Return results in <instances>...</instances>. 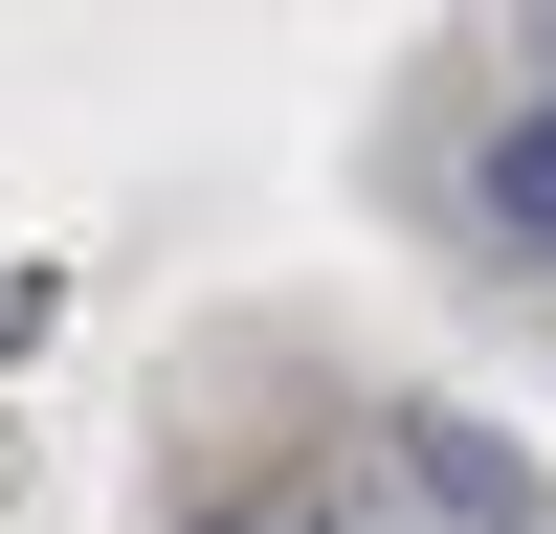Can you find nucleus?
<instances>
[{"instance_id":"f03ea898","label":"nucleus","mask_w":556,"mask_h":534,"mask_svg":"<svg viewBox=\"0 0 556 534\" xmlns=\"http://www.w3.org/2000/svg\"><path fill=\"white\" fill-rule=\"evenodd\" d=\"M490 223H513V245H556V112H534V134H490Z\"/></svg>"},{"instance_id":"7ed1b4c3","label":"nucleus","mask_w":556,"mask_h":534,"mask_svg":"<svg viewBox=\"0 0 556 534\" xmlns=\"http://www.w3.org/2000/svg\"><path fill=\"white\" fill-rule=\"evenodd\" d=\"M201 534H245V512H201Z\"/></svg>"},{"instance_id":"f257e3e1","label":"nucleus","mask_w":556,"mask_h":534,"mask_svg":"<svg viewBox=\"0 0 556 534\" xmlns=\"http://www.w3.org/2000/svg\"><path fill=\"white\" fill-rule=\"evenodd\" d=\"M424 490H445V512H534V468H513L490 423H424Z\"/></svg>"}]
</instances>
